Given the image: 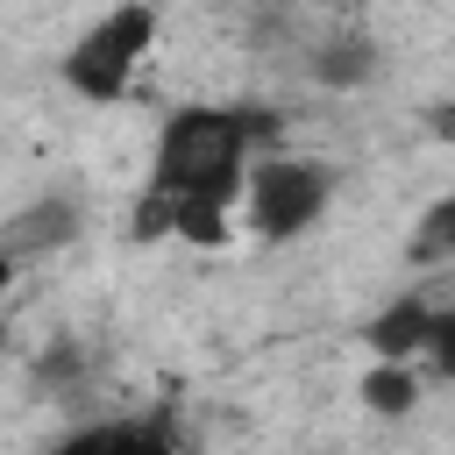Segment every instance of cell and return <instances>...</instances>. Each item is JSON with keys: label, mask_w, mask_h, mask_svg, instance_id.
I'll return each instance as SVG.
<instances>
[{"label": "cell", "mask_w": 455, "mask_h": 455, "mask_svg": "<svg viewBox=\"0 0 455 455\" xmlns=\"http://www.w3.org/2000/svg\"><path fill=\"white\" fill-rule=\"evenodd\" d=\"M263 142H277L270 107H178L156 128L135 235H185L199 249L228 242V206L242 199V178Z\"/></svg>", "instance_id": "obj_1"}, {"label": "cell", "mask_w": 455, "mask_h": 455, "mask_svg": "<svg viewBox=\"0 0 455 455\" xmlns=\"http://www.w3.org/2000/svg\"><path fill=\"white\" fill-rule=\"evenodd\" d=\"M149 43H156V7H149V0H121V7H107V14L57 57V78H64L78 100L114 107V100L135 85Z\"/></svg>", "instance_id": "obj_2"}, {"label": "cell", "mask_w": 455, "mask_h": 455, "mask_svg": "<svg viewBox=\"0 0 455 455\" xmlns=\"http://www.w3.org/2000/svg\"><path fill=\"white\" fill-rule=\"evenodd\" d=\"M334 185H341V171H334V164H320V156H284V149L256 156V164H249V178H242L249 235H256V242H299V235L327 213Z\"/></svg>", "instance_id": "obj_3"}, {"label": "cell", "mask_w": 455, "mask_h": 455, "mask_svg": "<svg viewBox=\"0 0 455 455\" xmlns=\"http://www.w3.org/2000/svg\"><path fill=\"white\" fill-rule=\"evenodd\" d=\"M64 242H78V199H71V192H43V199H28L21 213L0 220V249H7L14 263L50 256V249H64Z\"/></svg>", "instance_id": "obj_4"}, {"label": "cell", "mask_w": 455, "mask_h": 455, "mask_svg": "<svg viewBox=\"0 0 455 455\" xmlns=\"http://www.w3.org/2000/svg\"><path fill=\"white\" fill-rule=\"evenodd\" d=\"M178 441H185V427L171 412H149V419H92V427H71L57 448H142V455H164Z\"/></svg>", "instance_id": "obj_5"}, {"label": "cell", "mask_w": 455, "mask_h": 455, "mask_svg": "<svg viewBox=\"0 0 455 455\" xmlns=\"http://www.w3.org/2000/svg\"><path fill=\"white\" fill-rule=\"evenodd\" d=\"M306 71L320 78V85H370L377 78V43L363 36V28H334V36H320L313 50H306Z\"/></svg>", "instance_id": "obj_6"}, {"label": "cell", "mask_w": 455, "mask_h": 455, "mask_svg": "<svg viewBox=\"0 0 455 455\" xmlns=\"http://www.w3.org/2000/svg\"><path fill=\"white\" fill-rule=\"evenodd\" d=\"M427 320H434V299H419V291H398L370 327H363V341H370V355H391V363H412L419 355V341H427Z\"/></svg>", "instance_id": "obj_7"}, {"label": "cell", "mask_w": 455, "mask_h": 455, "mask_svg": "<svg viewBox=\"0 0 455 455\" xmlns=\"http://www.w3.org/2000/svg\"><path fill=\"white\" fill-rule=\"evenodd\" d=\"M405 263H412V270H441V263H455V185H448V192L412 220Z\"/></svg>", "instance_id": "obj_8"}, {"label": "cell", "mask_w": 455, "mask_h": 455, "mask_svg": "<svg viewBox=\"0 0 455 455\" xmlns=\"http://www.w3.org/2000/svg\"><path fill=\"white\" fill-rule=\"evenodd\" d=\"M363 405L370 412H384V419H398V412H412L419 405V377H412V363H391V355H377L370 370H363Z\"/></svg>", "instance_id": "obj_9"}, {"label": "cell", "mask_w": 455, "mask_h": 455, "mask_svg": "<svg viewBox=\"0 0 455 455\" xmlns=\"http://www.w3.org/2000/svg\"><path fill=\"white\" fill-rule=\"evenodd\" d=\"M419 355H427V370H434L441 384H455V306H434V320H427V341H419Z\"/></svg>", "instance_id": "obj_10"}, {"label": "cell", "mask_w": 455, "mask_h": 455, "mask_svg": "<svg viewBox=\"0 0 455 455\" xmlns=\"http://www.w3.org/2000/svg\"><path fill=\"white\" fill-rule=\"evenodd\" d=\"M434 135H441V142H455V92L434 107Z\"/></svg>", "instance_id": "obj_11"}, {"label": "cell", "mask_w": 455, "mask_h": 455, "mask_svg": "<svg viewBox=\"0 0 455 455\" xmlns=\"http://www.w3.org/2000/svg\"><path fill=\"white\" fill-rule=\"evenodd\" d=\"M14 270H21V263H14V256H7V249H0V291H7V284H14Z\"/></svg>", "instance_id": "obj_12"}, {"label": "cell", "mask_w": 455, "mask_h": 455, "mask_svg": "<svg viewBox=\"0 0 455 455\" xmlns=\"http://www.w3.org/2000/svg\"><path fill=\"white\" fill-rule=\"evenodd\" d=\"M341 7H363V0H341Z\"/></svg>", "instance_id": "obj_13"}, {"label": "cell", "mask_w": 455, "mask_h": 455, "mask_svg": "<svg viewBox=\"0 0 455 455\" xmlns=\"http://www.w3.org/2000/svg\"><path fill=\"white\" fill-rule=\"evenodd\" d=\"M0 341H7V327H0Z\"/></svg>", "instance_id": "obj_14"}]
</instances>
